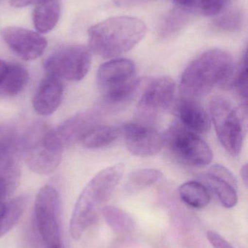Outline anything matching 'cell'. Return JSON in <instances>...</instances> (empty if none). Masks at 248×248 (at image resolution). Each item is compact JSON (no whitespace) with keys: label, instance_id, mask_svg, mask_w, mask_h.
I'll return each mask as SVG.
<instances>
[{"label":"cell","instance_id":"e0dca14e","mask_svg":"<svg viewBox=\"0 0 248 248\" xmlns=\"http://www.w3.org/2000/svg\"><path fill=\"white\" fill-rule=\"evenodd\" d=\"M61 14L58 0H51L36 4L33 13V21L38 33H47L56 26Z\"/></svg>","mask_w":248,"mask_h":248},{"label":"cell","instance_id":"d6986e66","mask_svg":"<svg viewBox=\"0 0 248 248\" xmlns=\"http://www.w3.org/2000/svg\"><path fill=\"white\" fill-rule=\"evenodd\" d=\"M28 196L20 195L6 202L0 211V237L5 235L18 223L28 205Z\"/></svg>","mask_w":248,"mask_h":248},{"label":"cell","instance_id":"9a60e30c","mask_svg":"<svg viewBox=\"0 0 248 248\" xmlns=\"http://www.w3.org/2000/svg\"><path fill=\"white\" fill-rule=\"evenodd\" d=\"M101 115L97 110H89L75 115L58 127L56 132L63 144H70L81 141L92 128L99 125Z\"/></svg>","mask_w":248,"mask_h":248},{"label":"cell","instance_id":"f546056e","mask_svg":"<svg viewBox=\"0 0 248 248\" xmlns=\"http://www.w3.org/2000/svg\"><path fill=\"white\" fill-rule=\"evenodd\" d=\"M48 1H51V0H10V4L12 7H16V8H22V7L33 5V4L36 5Z\"/></svg>","mask_w":248,"mask_h":248},{"label":"cell","instance_id":"7a4b0ae2","mask_svg":"<svg viewBox=\"0 0 248 248\" xmlns=\"http://www.w3.org/2000/svg\"><path fill=\"white\" fill-rule=\"evenodd\" d=\"M122 164L113 165L98 173L80 194L70 220V234L75 241L93 224L123 176Z\"/></svg>","mask_w":248,"mask_h":248},{"label":"cell","instance_id":"52a82bcc","mask_svg":"<svg viewBox=\"0 0 248 248\" xmlns=\"http://www.w3.org/2000/svg\"><path fill=\"white\" fill-rule=\"evenodd\" d=\"M35 226L45 248H65L61 227V201L58 190L47 185L39 189L33 205Z\"/></svg>","mask_w":248,"mask_h":248},{"label":"cell","instance_id":"836d02e7","mask_svg":"<svg viewBox=\"0 0 248 248\" xmlns=\"http://www.w3.org/2000/svg\"><path fill=\"white\" fill-rule=\"evenodd\" d=\"M241 176L242 179H243V182H244L245 185L246 186H248V166L247 165H245V166H243L241 169Z\"/></svg>","mask_w":248,"mask_h":248},{"label":"cell","instance_id":"f1b7e54d","mask_svg":"<svg viewBox=\"0 0 248 248\" xmlns=\"http://www.w3.org/2000/svg\"><path fill=\"white\" fill-rule=\"evenodd\" d=\"M207 238L214 248H234L224 237L214 231L207 232Z\"/></svg>","mask_w":248,"mask_h":248},{"label":"cell","instance_id":"44dd1931","mask_svg":"<svg viewBox=\"0 0 248 248\" xmlns=\"http://www.w3.org/2000/svg\"><path fill=\"white\" fill-rule=\"evenodd\" d=\"M101 213L107 225L116 234H128L135 230V219L123 210L108 205L102 208Z\"/></svg>","mask_w":248,"mask_h":248},{"label":"cell","instance_id":"ac0fdd59","mask_svg":"<svg viewBox=\"0 0 248 248\" xmlns=\"http://www.w3.org/2000/svg\"><path fill=\"white\" fill-rule=\"evenodd\" d=\"M27 70L20 64H8L4 81L0 84V97H13L20 94L29 81Z\"/></svg>","mask_w":248,"mask_h":248},{"label":"cell","instance_id":"603a6c76","mask_svg":"<svg viewBox=\"0 0 248 248\" xmlns=\"http://www.w3.org/2000/svg\"><path fill=\"white\" fill-rule=\"evenodd\" d=\"M163 178V173L157 169H141L134 170L128 175L125 188L131 193L139 192L152 186Z\"/></svg>","mask_w":248,"mask_h":248},{"label":"cell","instance_id":"30bf717a","mask_svg":"<svg viewBox=\"0 0 248 248\" xmlns=\"http://www.w3.org/2000/svg\"><path fill=\"white\" fill-rule=\"evenodd\" d=\"M176 84L170 77H162L147 83L137 106L138 122L151 125L160 113L167 110L174 100Z\"/></svg>","mask_w":248,"mask_h":248},{"label":"cell","instance_id":"3957f363","mask_svg":"<svg viewBox=\"0 0 248 248\" xmlns=\"http://www.w3.org/2000/svg\"><path fill=\"white\" fill-rule=\"evenodd\" d=\"M147 31L144 22L137 17H110L89 29V47L103 58L117 56L135 47Z\"/></svg>","mask_w":248,"mask_h":248},{"label":"cell","instance_id":"d6a6232c","mask_svg":"<svg viewBox=\"0 0 248 248\" xmlns=\"http://www.w3.org/2000/svg\"><path fill=\"white\" fill-rule=\"evenodd\" d=\"M8 69V63L4 62L2 60H0V84L4 81Z\"/></svg>","mask_w":248,"mask_h":248},{"label":"cell","instance_id":"6da1fadb","mask_svg":"<svg viewBox=\"0 0 248 248\" xmlns=\"http://www.w3.org/2000/svg\"><path fill=\"white\" fill-rule=\"evenodd\" d=\"M235 68L232 57L225 51H207L194 60L183 71L181 93L183 97L198 100L216 86H227Z\"/></svg>","mask_w":248,"mask_h":248},{"label":"cell","instance_id":"1f68e13d","mask_svg":"<svg viewBox=\"0 0 248 248\" xmlns=\"http://www.w3.org/2000/svg\"><path fill=\"white\" fill-rule=\"evenodd\" d=\"M147 1L148 0H114V2L120 7H131V6L142 4Z\"/></svg>","mask_w":248,"mask_h":248},{"label":"cell","instance_id":"277c9868","mask_svg":"<svg viewBox=\"0 0 248 248\" xmlns=\"http://www.w3.org/2000/svg\"><path fill=\"white\" fill-rule=\"evenodd\" d=\"M64 144L56 131L42 122L29 127L20 140V153L29 169L39 175L56 170L63 157Z\"/></svg>","mask_w":248,"mask_h":248},{"label":"cell","instance_id":"5b68a950","mask_svg":"<svg viewBox=\"0 0 248 248\" xmlns=\"http://www.w3.org/2000/svg\"><path fill=\"white\" fill-rule=\"evenodd\" d=\"M96 81L104 101L115 106L131 100L144 80L136 78V67L132 61L118 58L99 67Z\"/></svg>","mask_w":248,"mask_h":248},{"label":"cell","instance_id":"2e32d148","mask_svg":"<svg viewBox=\"0 0 248 248\" xmlns=\"http://www.w3.org/2000/svg\"><path fill=\"white\" fill-rule=\"evenodd\" d=\"M200 179L203 182V185L208 186L216 195L223 206L231 208L237 205L238 201L236 189L237 184L209 171L202 175Z\"/></svg>","mask_w":248,"mask_h":248},{"label":"cell","instance_id":"83f0119b","mask_svg":"<svg viewBox=\"0 0 248 248\" xmlns=\"http://www.w3.org/2000/svg\"><path fill=\"white\" fill-rule=\"evenodd\" d=\"M216 26L222 29L236 30L241 24V16L236 12H230L216 20Z\"/></svg>","mask_w":248,"mask_h":248},{"label":"cell","instance_id":"4fadbf2b","mask_svg":"<svg viewBox=\"0 0 248 248\" xmlns=\"http://www.w3.org/2000/svg\"><path fill=\"white\" fill-rule=\"evenodd\" d=\"M63 97L64 85L61 79L53 76L47 75L35 92L32 105L38 114L49 116L58 110Z\"/></svg>","mask_w":248,"mask_h":248},{"label":"cell","instance_id":"cb8c5ba5","mask_svg":"<svg viewBox=\"0 0 248 248\" xmlns=\"http://www.w3.org/2000/svg\"><path fill=\"white\" fill-rule=\"evenodd\" d=\"M179 8L191 14L214 16L219 14L225 4V0H171Z\"/></svg>","mask_w":248,"mask_h":248},{"label":"cell","instance_id":"484cf974","mask_svg":"<svg viewBox=\"0 0 248 248\" xmlns=\"http://www.w3.org/2000/svg\"><path fill=\"white\" fill-rule=\"evenodd\" d=\"M191 13L183 9L178 8L169 13L163 22L160 35L169 37L177 33L185 24Z\"/></svg>","mask_w":248,"mask_h":248},{"label":"cell","instance_id":"7c38bea8","mask_svg":"<svg viewBox=\"0 0 248 248\" xmlns=\"http://www.w3.org/2000/svg\"><path fill=\"white\" fill-rule=\"evenodd\" d=\"M1 36L6 45L19 58L29 61L42 56L48 46L41 33L24 28L8 26L1 29Z\"/></svg>","mask_w":248,"mask_h":248},{"label":"cell","instance_id":"8fae6325","mask_svg":"<svg viewBox=\"0 0 248 248\" xmlns=\"http://www.w3.org/2000/svg\"><path fill=\"white\" fill-rule=\"evenodd\" d=\"M121 132L130 153L138 157L154 155L165 145V134L152 125L138 122L127 123L122 125Z\"/></svg>","mask_w":248,"mask_h":248},{"label":"cell","instance_id":"d4e9b609","mask_svg":"<svg viewBox=\"0 0 248 248\" xmlns=\"http://www.w3.org/2000/svg\"><path fill=\"white\" fill-rule=\"evenodd\" d=\"M20 151L17 130L10 125H0V158Z\"/></svg>","mask_w":248,"mask_h":248},{"label":"cell","instance_id":"9c48e42d","mask_svg":"<svg viewBox=\"0 0 248 248\" xmlns=\"http://www.w3.org/2000/svg\"><path fill=\"white\" fill-rule=\"evenodd\" d=\"M90 49L83 45H67L51 54L44 63L47 75L78 81L87 75L91 65Z\"/></svg>","mask_w":248,"mask_h":248},{"label":"cell","instance_id":"8992f818","mask_svg":"<svg viewBox=\"0 0 248 248\" xmlns=\"http://www.w3.org/2000/svg\"><path fill=\"white\" fill-rule=\"evenodd\" d=\"M209 110L220 142L231 155H238L247 127V107L237 108L225 97H215Z\"/></svg>","mask_w":248,"mask_h":248},{"label":"cell","instance_id":"4316f807","mask_svg":"<svg viewBox=\"0 0 248 248\" xmlns=\"http://www.w3.org/2000/svg\"><path fill=\"white\" fill-rule=\"evenodd\" d=\"M227 87L234 88L242 98L247 100L248 97V63L247 52H245L241 63L235 68Z\"/></svg>","mask_w":248,"mask_h":248},{"label":"cell","instance_id":"ba28073f","mask_svg":"<svg viewBox=\"0 0 248 248\" xmlns=\"http://www.w3.org/2000/svg\"><path fill=\"white\" fill-rule=\"evenodd\" d=\"M165 137L169 150L182 163L193 167H204L212 162L214 155L209 145L180 124L172 125Z\"/></svg>","mask_w":248,"mask_h":248},{"label":"cell","instance_id":"4dcf8cb0","mask_svg":"<svg viewBox=\"0 0 248 248\" xmlns=\"http://www.w3.org/2000/svg\"><path fill=\"white\" fill-rule=\"evenodd\" d=\"M9 196L7 187L2 180L0 179V211L6 204V199Z\"/></svg>","mask_w":248,"mask_h":248},{"label":"cell","instance_id":"5bb4252c","mask_svg":"<svg viewBox=\"0 0 248 248\" xmlns=\"http://www.w3.org/2000/svg\"><path fill=\"white\" fill-rule=\"evenodd\" d=\"M179 124L195 134H205L211 128L208 113L198 99L182 97L176 106Z\"/></svg>","mask_w":248,"mask_h":248},{"label":"cell","instance_id":"7402d4cb","mask_svg":"<svg viewBox=\"0 0 248 248\" xmlns=\"http://www.w3.org/2000/svg\"><path fill=\"white\" fill-rule=\"evenodd\" d=\"M179 196L189 206L195 208H203L211 202L207 186L198 182H187L181 185L179 189Z\"/></svg>","mask_w":248,"mask_h":248},{"label":"cell","instance_id":"ffe728a7","mask_svg":"<svg viewBox=\"0 0 248 248\" xmlns=\"http://www.w3.org/2000/svg\"><path fill=\"white\" fill-rule=\"evenodd\" d=\"M120 134L118 127L99 124L85 134L81 142L88 149L102 148L113 143Z\"/></svg>","mask_w":248,"mask_h":248}]
</instances>
